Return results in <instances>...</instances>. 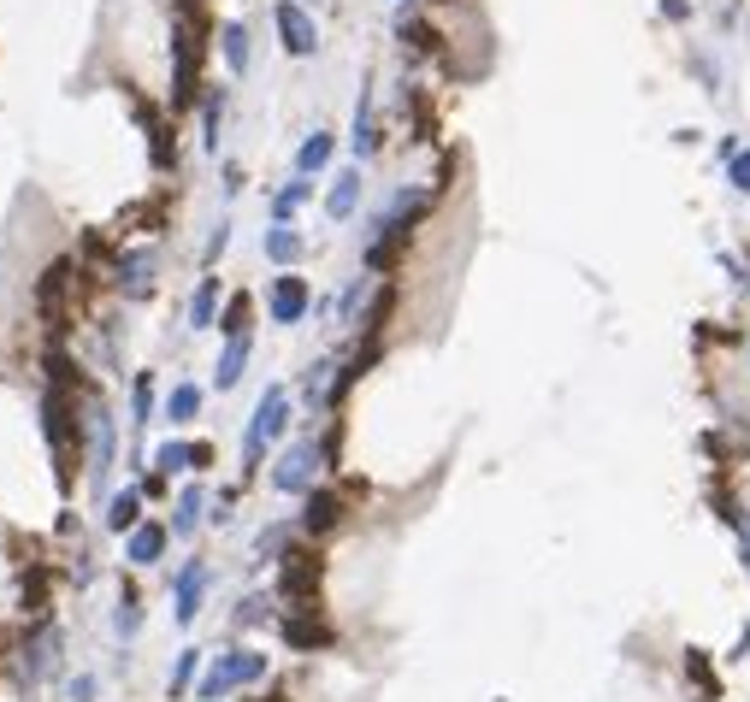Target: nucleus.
<instances>
[{"label": "nucleus", "mask_w": 750, "mask_h": 702, "mask_svg": "<svg viewBox=\"0 0 750 702\" xmlns=\"http://www.w3.org/2000/svg\"><path fill=\"white\" fill-rule=\"evenodd\" d=\"M207 24L201 12H178L171 19V107H190L201 95V48H207Z\"/></svg>", "instance_id": "f257e3e1"}, {"label": "nucleus", "mask_w": 750, "mask_h": 702, "mask_svg": "<svg viewBox=\"0 0 750 702\" xmlns=\"http://www.w3.org/2000/svg\"><path fill=\"white\" fill-rule=\"evenodd\" d=\"M41 431H48L60 485H71V455H78V407H71V384H53L48 378V390H41Z\"/></svg>", "instance_id": "f03ea898"}, {"label": "nucleus", "mask_w": 750, "mask_h": 702, "mask_svg": "<svg viewBox=\"0 0 750 702\" xmlns=\"http://www.w3.org/2000/svg\"><path fill=\"white\" fill-rule=\"evenodd\" d=\"M284 426H290V390H284V384H266V396L254 402L249 431H242V473H254V466H261V455L284 437Z\"/></svg>", "instance_id": "7ed1b4c3"}, {"label": "nucleus", "mask_w": 750, "mask_h": 702, "mask_svg": "<svg viewBox=\"0 0 750 702\" xmlns=\"http://www.w3.org/2000/svg\"><path fill=\"white\" fill-rule=\"evenodd\" d=\"M254 679H266V655L261 650H225L219 662L201 673L195 697L201 702H225L230 691H242V685H254Z\"/></svg>", "instance_id": "20e7f679"}, {"label": "nucleus", "mask_w": 750, "mask_h": 702, "mask_svg": "<svg viewBox=\"0 0 750 702\" xmlns=\"http://www.w3.org/2000/svg\"><path fill=\"white\" fill-rule=\"evenodd\" d=\"M320 473H325L320 443H313V437H301V443H290V449L278 455V466H272V490H284V496H308Z\"/></svg>", "instance_id": "39448f33"}, {"label": "nucleus", "mask_w": 750, "mask_h": 702, "mask_svg": "<svg viewBox=\"0 0 750 702\" xmlns=\"http://www.w3.org/2000/svg\"><path fill=\"white\" fill-rule=\"evenodd\" d=\"M320 573H325L320 549H290V555L278 561V596H284V603H296V608H313Z\"/></svg>", "instance_id": "423d86ee"}, {"label": "nucleus", "mask_w": 750, "mask_h": 702, "mask_svg": "<svg viewBox=\"0 0 750 702\" xmlns=\"http://www.w3.org/2000/svg\"><path fill=\"white\" fill-rule=\"evenodd\" d=\"M71 284H78V277H71V260H53V266L36 277V313H41V325H48L53 336L71 331V313H66V289Z\"/></svg>", "instance_id": "0eeeda50"}, {"label": "nucleus", "mask_w": 750, "mask_h": 702, "mask_svg": "<svg viewBox=\"0 0 750 702\" xmlns=\"http://www.w3.org/2000/svg\"><path fill=\"white\" fill-rule=\"evenodd\" d=\"M272 24H278L284 53H296V60L320 53V24L308 19V7H296V0H278V7H272Z\"/></svg>", "instance_id": "6e6552de"}, {"label": "nucleus", "mask_w": 750, "mask_h": 702, "mask_svg": "<svg viewBox=\"0 0 750 702\" xmlns=\"http://www.w3.org/2000/svg\"><path fill=\"white\" fill-rule=\"evenodd\" d=\"M308 307H313L308 277H296V272H278V277H272V289H266L272 325H301V319H308Z\"/></svg>", "instance_id": "1a4fd4ad"}, {"label": "nucleus", "mask_w": 750, "mask_h": 702, "mask_svg": "<svg viewBox=\"0 0 750 702\" xmlns=\"http://www.w3.org/2000/svg\"><path fill=\"white\" fill-rule=\"evenodd\" d=\"M343 514H349V502H343V490H325V485H313L308 496H301V532L308 537H325V532H337Z\"/></svg>", "instance_id": "9d476101"}, {"label": "nucleus", "mask_w": 750, "mask_h": 702, "mask_svg": "<svg viewBox=\"0 0 750 702\" xmlns=\"http://www.w3.org/2000/svg\"><path fill=\"white\" fill-rule=\"evenodd\" d=\"M83 407H90V485L107 490V473H112V414L95 396L83 402Z\"/></svg>", "instance_id": "9b49d317"}, {"label": "nucleus", "mask_w": 750, "mask_h": 702, "mask_svg": "<svg viewBox=\"0 0 750 702\" xmlns=\"http://www.w3.org/2000/svg\"><path fill=\"white\" fill-rule=\"evenodd\" d=\"M112 284H119L131 301L154 296V248H131V254L112 260Z\"/></svg>", "instance_id": "f8f14e48"}, {"label": "nucleus", "mask_w": 750, "mask_h": 702, "mask_svg": "<svg viewBox=\"0 0 750 702\" xmlns=\"http://www.w3.org/2000/svg\"><path fill=\"white\" fill-rule=\"evenodd\" d=\"M53 662H60V632H53V626L41 620V626H36V638L24 643V662H19L24 685H31V691H36V685H41V679H48V673H53Z\"/></svg>", "instance_id": "ddd939ff"}, {"label": "nucleus", "mask_w": 750, "mask_h": 702, "mask_svg": "<svg viewBox=\"0 0 750 702\" xmlns=\"http://www.w3.org/2000/svg\"><path fill=\"white\" fill-rule=\"evenodd\" d=\"M201 591H207V561H183L178 567V579H171V614H178V626H195V614H201Z\"/></svg>", "instance_id": "4468645a"}, {"label": "nucleus", "mask_w": 750, "mask_h": 702, "mask_svg": "<svg viewBox=\"0 0 750 702\" xmlns=\"http://www.w3.org/2000/svg\"><path fill=\"white\" fill-rule=\"evenodd\" d=\"M278 632H284L290 650H325V643H331V626H325L313 608H290V614L278 620Z\"/></svg>", "instance_id": "2eb2a0df"}, {"label": "nucleus", "mask_w": 750, "mask_h": 702, "mask_svg": "<svg viewBox=\"0 0 750 702\" xmlns=\"http://www.w3.org/2000/svg\"><path fill=\"white\" fill-rule=\"evenodd\" d=\"M166 537H171V525H160V520H142L136 532H131V544H124V561L154 567V561L166 555Z\"/></svg>", "instance_id": "dca6fc26"}, {"label": "nucleus", "mask_w": 750, "mask_h": 702, "mask_svg": "<svg viewBox=\"0 0 750 702\" xmlns=\"http://www.w3.org/2000/svg\"><path fill=\"white\" fill-rule=\"evenodd\" d=\"M355 207H360V171L349 166V171H337V178H331V189H325V213L337 218H355Z\"/></svg>", "instance_id": "f3484780"}, {"label": "nucleus", "mask_w": 750, "mask_h": 702, "mask_svg": "<svg viewBox=\"0 0 750 702\" xmlns=\"http://www.w3.org/2000/svg\"><path fill=\"white\" fill-rule=\"evenodd\" d=\"M331 154H337V136H331V130H313V136L296 148V171L301 178H313V171L331 166Z\"/></svg>", "instance_id": "a211bd4d"}, {"label": "nucleus", "mask_w": 750, "mask_h": 702, "mask_svg": "<svg viewBox=\"0 0 750 702\" xmlns=\"http://www.w3.org/2000/svg\"><path fill=\"white\" fill-rule=\"evenodd\" d=\"M249 336H225V355H219V367H213V384H219V390H230V384H237V378H242V367H249Z\"/></svg>", "instance_id": "6ab92c4d"}, {"label": "nucleus", "mask_w": 750, "mask_h": 702, "mask_svg": "<svg viewBox=\"0 0 750 702\" xmlns=\"http://www.w3.org/2000/svg\"><path fill=\"white\" fill-rule=\"evenodd\" d=\"M355 154L367 159V154H379V124H372V83L360 90V100H355Z\"/></svg>", "instance_id": "aec40b11"}, {"label": "nucleus", "mask_w": 750, "mask_h": 702, "mask_svg": "<svg viewBox=\"0 0 750 702\" xmlns=\"http://www.w3.org/2000/svg\"><path fill=\"white\" fill-rule=\"evenodd\" d=\"M266 260L290 272L296 260H301V230H296V225H272V230H266Z\"/></svg>", "instance_id": "412c9836"}, {"label": "nucleus", "mask_w": 750, "mask_h": 702, "mask_svg": "<svg viewBox=\"0 0 750 702\" xmlns=\"http://www.w3.org/2000/svg\"><path fill=\"white\" fill-rule=\"evenodd\" d=\"M136 525H142V490H119V496H112V502H107V532H136Z\"/></svg>", "instance_id": "4be33fe9"}, {"label": "nucleus", "mask_w": 750, "mask_h": 702, "mask_svg": "<svg viewBox=\"0 0 750 702\" xmlns=\"http://www.w3.org/2000/svg\"><path fill=\"white\" fill-rule=\"evenodd\" d=\"M201 508H207V496H201V485H190V490L178 496V514H171V537H195Z\"/></svg>", "instance_id": "5701e85b"}, {"label": "nucleus", "mask_w": 750, "mask_h": 702, "mask_svg": "<svg viewBox=\"0 0 750 702\" xmlns=\"http://www.w3.org/2000/svg\"><path fill=\"white\" fill-rule=\"evenodd\" d=\"M219 48H225L230 78H242V71H249V31H242V24H219Z\"/></svg>", "instance_id": "b1692460"}, {"label": "nucleus", "mask_w": 750, "mask_h": 702, "mask_svg": "<svg viewBox=\"0 0 750 702\" xmlns=\"http://www.w3.org/2000/svg\"><path fill=\"white\" fill-rule=\"evenodd\" d=\"M213 313H219V277H201V284H195V301H190V325L207 331Z\"/></svg>", "instance_id": "393cba45"}, {"label": "nucleus", "mask_w": 750, "mask_h": 702, "mask_svg": "<svg viewBox=\"0 0 750 702\" xmlns=\"http://www.w3.org/2000/svg\"><path fill=\"white\" fill-rule=\"evenodd\" d=\"M195 414H201V390H195V384H171V396H166V419H171V426H190Z\"/></svg>", "instance_id": "a878e982"}, {"label": "nucleus", "mask_w": 750, "mask_h": 702, "mask_svg": "<svg viewBox=\"0 0 750 702\" xmlns=\"http://www.w3.org/2000/svg\"><path fill=\"white\" fill-rule=\"evenodd\" d=\"M686 673H691V685L703 691V702H721V679H715L710 655H703V650H686Z\"/></svg>", "instance_id": "bb28decb"}, {"label": "nucleus", "mask_w": 750, "mask_h": 702, "mask_svg": "<svg viewBox=\"0 0 750 702\" xmlns=\"http://www.w3.org/2000/svg\"><path fill=\"white\" fill-rule=\"evenodd\" d=\"M313 195V183L308 178H296V183H284L278 195H272V225H290V213L301 207V201Z\"/></svg>", "instance_id": "cd10ccee"}, {"label": "nucleus", "mask_w": 750, "mask_h": 702, "mask_svg": "<svg viewBox=\"0 0 750 702\" xmlns=\"http://www.w3.org/2000/svg\"><path fill=\"white\" fill-rule=\"evenodd\" d=\"M154 473H195V455H190V443H160L154 449Z\"/></svg>", "instance_id": "c85d7f7f"}, {"label": "nucleus", "mask_w": 750, "mask_h": 702, "mask_svg": "<svg viewBox=\"0 0 750 702\" xmlns=\"http://www.w3.org/2000/svg\"><path fill=\"white\" fill-rule=\"evenodd\" d=\"M112 626H119V638H136L142 632V596L131 591V584L119 591V614H112Z\"/></svg>", "instance_id": "c756f323"}, {"label": "nucleus", "mask_w": 750, "mask_h": 702, "mask_svg": "<svg viewBox=\"0 0 750 702\" xmlns=\"http://www.w3.org/2000/svg\"><path fill=\"white\" fill-rule=\"evenodd\" d=\"M290 549H296L290 544V525H266V532L254 537V555H261V561H284Z\"/></svg>", "instance_id": "7c9ffc66"}, {"label": "nucleus", "mask_w": 750, "mask_h": 702, "mask_svg": "<svg viewBox=\"0 0 750 702\" xmlns=\"http://www.w3.org/2000/svg\"><path fill=\"white\" fill-rule=\"evenodd\" d=\"M195 673H201V650H183V655H178V667H171V685H166V691H171V697H183V691L195 685Z\"/></svg>", "instance_id": "2f4dec72"}, {"label": "nucleus", "mask_w": 750, "mask_h": 702, "mask_svg": "<svg viewBox=\"0 0 750 702\" xmlns=\"http://www.w3.org/2000/svg\"><path fill=\"white\" fill-rule=\"evenodd\" d=\"M402 41H408L414 53H438V31H431V24H420V19H402Z\"/></svg>", "instance_id": "473e14b6"}, {"label": "nucleus", "mask_w": 750, "mask_h": 702, "mask_svg": "<svg viewBox=\"0 0 750 702\" xmlns=\"http://www.w3.org/2000/svg\"><path fill=\"white\" fill-rule=\"evenodd\" d=\"M219 331H225V336H249V296H230V301H225Z\"/></svg>", "instance_id": "72a5a7b5"}, {"label": "nucleus", "mask_w": 750, "mask_h": 702, "mask_svg": "<svg viewBox=\"0 0 750 702\" xmlns=\"http://www.w3.org/2000/svg\"><path fill=\"white\" fill-rule=\"evenodd\" d=\"M266 620H272V596L254 591V596H242L237 603V626H266Z\"/></svg>", "instance_id": "f704fd0d"}, {"label": "nucleus", "mask_w": 750, "mask_h": 702, "mask_svg": "<svg viewBox=\"0 0 750 702\" xmlns=\"http://www.w3.org/2000/svg\"><path fill=\"white\" fill-rule=\"evenodd\" d=\"M219 119H225V90L207 95V107H201V124H207V148L219 154Z\"/></svg>", "instance_id": "c9c22d12"}, {"label": "nucleus", "mask_w": 750, "mask_h": 702, "mask_svg": "<svg viewBox=\"0 0 750 702\" xmlns=\"http://www.w3.org/2000/svg\"><path fill=\"white\" fill-rule=\"evenodd\" d=\"M721 171H727V189H733V195H750V148H739Z\"/></svg>", "instance_id": "e433bc0d"}, {"label": "nucleus", "mask_w": 750, "mask_h": 702, "mask_svg": "<svg viewBox=\"0 0 750 702\" xmlns=\"http://www.w3.org/2000/svg\"><path fill=\"white\" fill-rule=\"evenodd\" d=\"M24 614H48V573L41 567L24 579Z\"/></svg>", "instance_id": "4c0bfd02"}, {"label": "nucleus", "mask_w": 750, "mask_h": 702, "mask_svg": "<svg viewBox=\"0 0 750 702\" xmlns=\"http://www.w3.org/2000/svg\"><path fill=\"white\" fill-rule=\"evenodd\" d=\"M148 419H154V378H148V372H136V419H131V426L142 431Z\"/></svg>", "instance_id": "58836bf2"}, {"label": "nucleus", "mask_w": 750, "mask_h": 702, "mask_svg": "<svg viewBox=\"0 0 750 702\" xmlns=\"http://www.w3.org/2000/svg\"><path fill=\"white\" fill-rule=\"evenodd\" d=\"M733 532H739V567H745V579H750V514L733 525Z\"/></svg>", "instance_id": "ea45409f"}, {"label": "nucleus", "mask_w": 750, "mask_h": 702, "mask_svg": "<svg viewBox=\"0 0 750 702\" xmlns=\"http://www.w3.org/2000/svg\"><path fill=\"white\" fill-rule=\"evenodd\" d=\"M662 19L686 24V19H691V0H662Z\"/></svg>", "instance_id": "a19ab883"}, {"label": "nucleus", "mask_w": 750, "mask_h": 702, "mask_svg": "<svg viewBox=\"0 0 750 702\" xmlns=\"http://www.w3.org/2000/svg\"><path fill=\"white\" fill-rule=\"evenodd\" d=\"M225 242H230V225H219V230L207 237V260H219V254H225Z\"/></svg>", "instance_id": "79ce46f5"}, {"label": "nucleus", "mask_w": 750, "mask_h": 702, "mask_svg": "<svg viewBox=\"0 0 750 702\" xmlns=\"http://www.w3.org/2000/svg\"><path fill=\"white\" fill-rule=\"evenodd\" d=\"M739 148H745V142H739V136H721V142H715V159H721V166H727V159H733V154H739Z\"/></svg>", "instance_id": "37998d69"}, {"label": "nucleus", "mask_w": 750, "mask_h": 702, "mask_svg": "<svg viewBox=\"0 0 750 702\" xmlns=\"http://www.w3.org/2000/svg\"><path fill=\"white\" fill-rule=\"evenodd\" d=\"M190 455H195V473H207V466H213V443H190Z\"/></svg>", "instance_id": "c03bdc74"}, {"label": "nucleus", "mask_w": 750, "mask_h": 702, "mask_svg": "<svg viewBox=\"0 0 750 702\" xmlns=\"http://www.w3.org/2000/svg\"><path fill=\"white\" fill-rule=\"evenodd\" d=\"M142 496H166V473H148V478H142Z\"/></svg>", "instance_id": "a18cd8bd"}]
</instances>
